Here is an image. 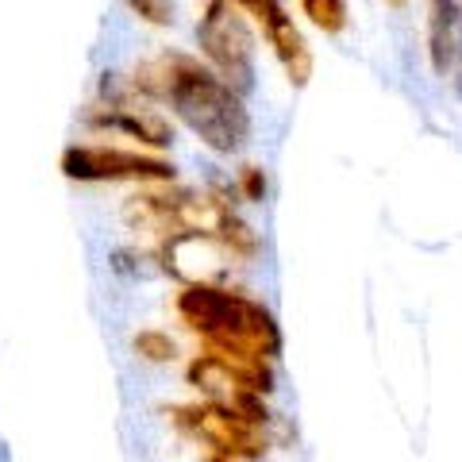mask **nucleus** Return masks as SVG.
Returning a JSON list of instances; mask_svg holds the SVG:
<instances>
[{"label":"nucleus","mask_w":462,"mask_h":462,"mask_svg":"<svg viewBox=\"0 0 462 462\" xmlns=\"http://www.w3.org/2000/svg\"><path fill=\"white\" fill-rule=\"evenodd\" d=\"M127 89L132 97L170 105L173 116L216 154H236L251 139V112L243 97L189 54L166 51L135 66V78Z\"/></svg>","instance_id":"1"},{"label":"nucleus","mask_w":462,"mask_h":462,"mask_svg":"<svg viewBox=\"0 0 462 462\" xmlns=\"http://www.w3.org/2000/svg\"><path fill=\"white\" fill-rule=\"evenodd\" d=\"M178 316L212 355L266 358V363L282 355V328L273 312L239 289L185 285L178 293Z\"/></svg>","instance_id":"2"},{"label":"nucleus","mask_w":462,"mask_h":462,"mask_svg":"<svg viewBox=\"0 0 462 462\" xmlns=\"http://www.w3.org/2000/svg\"><path fill=\"white\" fill-rule=\"evenodd\" d=\"M197 42L200 54L208 58V69L224 78L239 97L254 81V35L243 12L231 0H208L197 20Z\"/></svg>","instance_id":"3"},{"label":"nucleus","mask_w":462,"mask_h":462,"mask_svg":"<svg viewBox=\"0 0 462 462\" xmlns=\"http://www.w3.org/2000/svg\"><path fill=\"white\" fill-rule=\"evenodd\" d=\"M173 424L185 436H193L208 447V455H224V458H239V462H258L266 458L270 439L263 428L247 424L243 416H236L227 404L216 401H193V404H173L170 409Z\"/></svg>","instance_id":"4"},{"label":"nucleus","mask_w":462,"mask_h":462,"mask_svg":"<svg viewBox=\"0 0 462 462\" xmlns=\"http://www.w3.org/2000/svg\"><path fill=\"white\" fill-rule=\"evenodd\" d=\"M62 173L69 181H139L158 185L173 181V166L154 154L100 147V143H81V147L62 151Z\"/></svg>","instance_id":"5"},{"label":"nucleus","mask_w":462,"mask_h":462,"mask_svg":"<svg viewBox=\"0 0 462 462\" xmlns=\"http://www.w3.org/2000/svg\"><path fill=\"white\" fill-rule=\"evenodd\" d=\"M239 12H247V16H254L258 32H263V39L270 42L273 58L282 62L285 78L293 89H305L309 78H312V51L305 35H300V27L293 23V16L282 8V0H231Z\"/></svg>","instance_id":"6"},{"label":"nucleus","mask_w":462,"mask_h":462,"mask_svg":"<svg viewBox=\"0 0 462 462\" xmlns=\"http://www.w3.org/2000/svg\"><path fill=\"white\" fill-rule=\"evenodd\" d=\"M428 58L436 74L455 69L462 54V0H428Z\"/></svg>","instance_id":"7"},{"label":"nucleus","mask_w":462,"mask_h":462,"mask_svg":"<svg viewBox=\"0 0 462 462\" xmlns=\"http://www.w3.org/2000/svg\"><path fill=\"white\" fill-rule=\"evenodd\" d=\"M132 351L143 358V363H154V366H162V363H173V358H178V343H173V336H170V331L143 328V331H135V339H132Z\"/></svg>","instance_id":"8"},{"label":"nucleus","mask_w":462,"mask_h":462,"mask_svg":"<svg viewBox=\"0 0 462 462\" xmlns=\"http://www.w3.org/2000/svg\"><path fill=\"white\" fill-rule=\"evenodd\" d=\"M300 8L324 35H339L346 27V0H300Z\"/></svg>","instance_id":"9"},{"label":"nucleus","mask_w":462,"mask_h":462,"mask_svg":"<svg viewBox=\"0 0 462 462\" xmlns=\"http://www.w3.org/2000/svg\"><path fill=\"white\" fill-rule=\"evenodd\" d=\"M124 5L151 27H170L173 23V0H124Z\"/></svg>","instance_id":"10"},{"label":"nucleus","mask_w":462,"mask_h":462,"mask_svg":"<svg viewBox=\"0 0 462 462\" xmlns=\"http://www.w3.org/2000/svg\"><path fill=\"white\" fill-rule=\"evenodd\" d=\"M239 193H243V200H263L266 197V170L263 166H243L239 170Z\"/></svg>","instance_id":"11"},{"label":"nucleus","mask_w":462,"mask_h":462,"mask_svg":"<svg viewBox=\"0 0 462 462\" xmlns=\"http://www.w3.org/2000/svg\"><path fill=\"white\" fill-rule=\"evenodd\" d=\"M455 85H458V93H462V54H458V62H455Z\"/></svg>","instance_id":"12"},{"label":"nucleus","mask_w":462,"mask_h":462,"mask_svg":"<svg viewBox=\"0 0 462 462\" xmlns=\"http://www.w3.org/2000/svg\"><path fill=\"white\" fill-rule=\"evenodd\" d=\"M205 462H239V458H224V455H208Z\"/></svg>","instance_id":"13"},{"label":"nucleus","mask_w":462,"mask_h":462,"mask_svg":"<svg viewBox=\"0 0 462 462\" xmlns=\"http://www.w3.org/2000/svg\"><path fill=\"white\" fill-rule=\"evenodd\" d=\"M389 5H404V0H389Z\"/></svg>","instance_id":"14"}]
</instances>
